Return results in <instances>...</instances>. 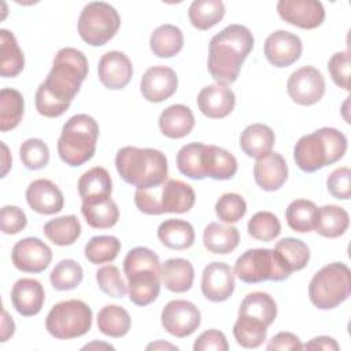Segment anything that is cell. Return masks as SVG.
<instances>
[{"instance_id":"obj_50","label":"cell","mask_w":351,"mask_h":351,"mask_svg":"<svg viewBox=\"0 0 351 351\" xmlns=\"http://www.w3.org/2000/svg\"><path fill=\"white\" fill-rule=\"evenodd\" d=\"M328 71L333 82L344 89L350 90V75H351V55L350 51L336 52L328 62Z\"/></svg>"},{"instance_id":"obj_43","label":"cell","mask_w":351,"mask_h":351,"mask_svg":"<svg viewBox=\"0 0 351 351\" xmlns=\"http://www.w3.org/2000/svg\"><path fill=\"white\" fill-rule=\"evenodd\" d=\"M121 241L115 236L101 234L93 236L84 248L85 258L93 265H101L112 262L119 251H121Z\"/></svg>"},{"instance_id":"obj_31","label":"cell","mask_w":351,"mask_h":351,"mask_svg":"<svg viewBox=\"0 0 351 351\" xmlns=\"http://www.w3.org/2000/svg\"><path fill=\"white\" fill-rule=\"evenodd\" d=\"M281 266L291 274L304 269L310 261V250L304 241L295 237H284L273 248Z\"/></svg>"},{"instance_id":"obj_52","label":"cell","mask_w":351,"mask_h":351,"mask_svg":"<svg viewBox=\"0 0 351 351\" xmlns=\"http://www.w3.org/2000/svg\"><path fill=\"white\" fill-rule=\"evenodd\" d=\"M1 232L5 234H16L23 230L27 225V217L18 206L7 204L1 208L0 214Z\"/></svg>"},{"instance_id":"obj_18","label":"cell","mask_w":351,"mask_h":351,"mask_svg":"<svg viewBox=\"0 0 351 351\" xmlns=\"http://www.w3.org/2000/svg\"><path fill=\"white\" fill-rule=\"evenodd\" d=\"M97 75L107 89L118 90L130 82L133 66L126 53L121 51H108L99 60Z\"/></svg>"},{"instance_id":"obj_8","label":"cell","mask_w":351,"mask_h":351,"mask_svg":"<svg viewBox=\"0 0 351 351\" xmlns=\"http://www.w3.org/2000/svg\"><path fill=\"white\" fill-rule=\"evenodd\" d=\"M92 308L82 300L70 299L52 306L45 318V329L59 340L81 337L90 330Z\"/></svg>"},{"instance_id":"obj_7","label":"cell","mask_w":351,"mask_h":351,"mask_svg":"<svg viewBox=\"0 0 351 351\" xmlns=\"http://www.w3.org/2000/svg\"><path fill=\"white\" fill-rule=\"evenodd\" d=\"M351 293V271L346 263L332 262L318 270L308 284V299L319 310H332Z\"/></svg>"},{"instance_id":"obj_57","label":"cell","mask_w":351,"mask_h":351,"mask_svg":"<svg viewBox=\"0 0 351 351\" xmlns=\"http://www.w3.org/2000/svg\"><path fill=\"white\" fill-rule=\"evenodd\" d=\"M15 332V322L12 317L7 313L5 308H3V319H1V341H7L10 337H12Z\"/></svg>"},{"instance_id":"obj_54","label":"cell","mask_w":351,"mask_h":351,"mask_svg":"<svg viewBox=\"0 0 351 351\" xmlns=\"http://www.w3.org/2000/svg\"><path fill=\"white\" fill-rule=\"evenodd\" d=\"M134 204L144 214H148V215H160V214H163L158 196L149 193L148 189H136V192H134Z\"/></svg>"},{"instance_id":"obj_35","label":"cell","mask_w":351,"mask_h":351,"mask_svg":"<svg viewBox=\"0 0 351 351\" xmlns=\"http://www.w3.org/2000/svg\"><path fill=\"white\" fill-rule=\"evenodd\" d=\"M239 315L258 319L270 326L277 317L276 300L266 292L248 293L239 307Z\"/></svg>"},{"instance_id":"obj_25","label":"cell","mask_w":351,"mask_h":351,"mask_svg":"<svg viewBox=\"0 0 351 351\" xmlns=\"http://www.w3.org/2000/svg\"><path fill=\"white\" fill-rule=\"evenodd\" d=\"M195 126V115L188 106L171 104L159 115V129L169 138H182Z\"/></svg>"},{"instance_id":"obj_26","label":"cell","mask_w":351,"mask_h":351,"mask_svg":"<svg viewBox=\"0 0 351 351\" xmlns=\"http://www.w3.org/2000/svg\"><path fill=\"white\" fill-rule=\"evenodd\" d=\"M202 166L206 177L221 181L230 180L237 171V160L234 155L217 145L204 144Z\"/></svg>"},{"instance_id":"obj_32","label":"cell","mask_w":351,"mask_h":351,"mask_svg":"<svg viewBox=\"0 0 351 351\" xmlns=\"http://www.w3.org/2000/svg\"><path fill=\"white\" fill-rule=\"evenodd\" d=\"M184 47V34L180 27L165 23L158 26L149 38V48L158 58H173Z\"/></svg>"},{"instance_id":"obj_21","label":"cell","mask_w":351,"mask_h":351,"mask_svg":"<svg viewBox=\"0 0 351 351\" xmlns=\"http://www.w3.org/2000/svg\"><path fill=\"white\" fill-rule=\"evenodd\" d=\"M288 178V165L278 152H269L256 159L254 165V180L259 188L267 192L280 189Z\"/></svg>"},{"instance_id":"obj_37","label":"cell","mask_w":351,"mask_h":351,"mask_svg":"<svg viewBox=\"0 0 351 351\" xmlns=\"http://www.w3.org/2000/svg\"><path fill=\"white\" fill-rule=\"evenodd\" d=\"M225 16V4L221 0H195L188 8V18L193 27L208 30Z\"/></svg>"},{"instance_id":"obj_38","label":"cell","mask_w":351,"mask_h":351,"mask_svg":"<svg viewBox=\"0 0 351 351\" xmlns=\"http://www.w3.org/2000/svg\"><path fill=\"white\" fill-rule=\"evenodd\" d=\"M318 217V207L314 202L307 199H296L291 202L285 210V219L288 226L299 233L314 230Z\"/></svg>"},{"instance_id":"obj_20","label":"cell","mask_w":351,"mask_h":351,"mask_svg":"<svg viewBox=\"0 0 351 351\" xmlns=\"http://www.w3.org/2000/svg\"><path fill=\"white\" fill-rule=\"evenodd\" d=\"M234 104V92L219 84L207 85L197 95V107L200 112L211 119L228 117L233 111Z\"/></svg>"},{"instance_id":"obj_39","label":"cell","mask_w":351,"mask_h":351,"mask_svg":"<svg viewBox=\"0 0 351 351\" xmlns=\"http://www.w3.org/2000/svg\"><path fill=\"white\" fill-rule=\"evenodd\" d=\"M130 325L129 313L118 304H107L97 313V328L106 336L122 337L129 332Z\"/></svg>"},{"instance_id":"obj_56","label":"cell","mask_w":351,"mask_h":351,"mask_svg":"<svg viewBox=\"0 0 351 351\" xmlns=\"http://www.w3.org/2000/svg\"><path fill=\"white\" fill-rule=\"evenodd\" d=\"M304 350H324V351H339L337 341L330 336H317L303 346Z\"/></svg>"},{"instance_id":"obj_15","label":"cell","mask_w":351,"mask_h":351,"mask_svg":"<svg viewBox=\"0 0 351 351\" xmlns=\"http://www.w3.org/2000/svg\"><path fill=\"white\" fill-rule=\"evenodd\" d=\"M303 47L300 38L287 30L270 33L263 45V52L270 64L274 67H288L299 60Z\"/></svg>"},{"instance_id":"obj_44","label":"cell","mask_w":351,"mask_h":351,"mask_svg":"<svg viewBox=\"0 0 351 351\" xmlns=\"http://www.w3.org/2000/svg\"><path fill=\"white\" fill-rule=\"evenodd\" d=\"M203 149H204V144L196 143V141L185 144L180 148L176 160L181 174L192 180L206 178V174L202 166Z\"/></svg>"},{"instance_id":"obj_24","label":"cell","mask_w":351,"mask_h":351,"mask_svg":"<svg viewBox=\"0 0 351 351\" xmlns=\"http://www.w3.org/2000/svg\"><path fill=\"white\" fill-rule=\"evenodd\" d=\"M193 188L181 180H167L160 191L159 202L163 213L184 214L195 206Z\"/></svg>"},{"instance_id":"obj_3","label":"cell","mask_w":351,"mask_h":351,"mask_svg":"<svg viewBox=\"0 0 351 351\" xmlns=\"http://www.w3.org/2000/svg\"><path fill=\"white\" fill-rule=\"evenodd\" d=\"M88 71L89 64L84 52L73 47L62 48L56 52L52 67L38 89L69 108Z\"/></svg>"},{"instance_id":"obj_41","label":"cell","mask_w":351,"mask_h":351,"mask_svg":"<svg viewBox=\"0 0 351 351\" xmlns=\"http://www.w3.org/2000/svg\"><path fill=\"white\" fill-rule=\"evenodd\" d=\"M81 213L86 223L95 229L112 228L119 219V208L112 199H107L95 204L82 203Z\"/></svg>"},{"instance_id":"obj_47","label":"cell","mask_w":351,"mask_h":351,"mask_svg":"<svg viewBox=\"0 0 351 351\" xmlns=\"http://www.w3.org/2000/svg\"><path fill=\"white\" fill-rule=\"evenodd\" d=\"M19 156L29 170H40L49 162V148L41 138H27L19 147Z\"/></svg>"},{"instance_id":"obj_22","label":"cell","mask_w":351,"mask_h":351,"mask_svg":"<svg viewBox=\"0 0 351 351\" xmlns=\"http://www.w3.org/2000/svg\"><path fill=\"white\" fill-rule=\"evenodd\" d=\"M45 302V291L34 278H19L11 289V303L23 317L37 315Z\"/></svg>"},{"instance_id":"obj_4","label":"cell","mask_w":351,"mask_h":351,"mask_svg":"<svg viewBox=\"0 0 351 351\" xmlns=\"http://www.w3.org/2000/svg\"><path fill=\"white\" fill-rule=\"evenodd\" d=\"M160 261L147 247L132 248L123 259V271L128 278V293L136 306H148L160 292Z\"/></svg>"},{"instance_id":"obj_48","label":"cell","mask_w":351,"mask_h":351,"mask_svg":"<svg viewBox=\"0 0 351 351\" xmlns=\"http://www.w3.org/2000/svg\"><path fill=\"white\" fill-rule=\"evenodd\" d=\"M247 213V203L239 193H223L215 203V214L225 223L239 222Z\"/></svg>"},{"instance_id":"obj_53","label":"cell","mask_w":351,"mask_h":351,"mask_svg":"<svg viewBox=\"0 0 351 351\" xmlns=\"http://www.w3.org/2000/svg\"><path fill=\"white\" fill-rule=\"evenodd\" d=\"M195 351H228L229 344L226 336L217 329L203 332L193 343Z\"/></svg>"},{"instance_id":"obj_45","label":"cell","mask_w":351,"mask_h":351,"mask_svg":"<svg viewBox=\"0 0 351 351\" xmlns=\"http://www.w3.org/2000/svg\"><path fill=\"white\" fill-rule=\"evenodd\" d=\"M84 278L81 265L74 259H62L49 273L51 285L56 291H70L77 288Z\"/></svg>"},{"instance_id":"obj_40","label":"cell","mask_w":351,"mask_h":351,"mask_svg":"<svg viewBox=\"0 0 351 351\" xmlns=\"http://www.w3.org/2000/svg\"><path fill=\"white\" fill-rule=\"evenodd\" d=\"M23 96L14 88H3L0 92V130L15 129L23 117Z\"/></svg>"},{"instance_id":"obj_55","label":"cell","mask_w":351,"mask_h":351,"mask_svg":"<svg viewBox=\"0 0 351 351\" xmlns=\"http://www.w3.org/2000/svg\"><path fill=\"white\" fill-rule=\"evenodd\" d=\"M266 350L267 351H277V350L299 351V350H303V344L300 339L292 332H280L270 339V341L266 346Z\"/></svg>"},{"instance_id":"obj_34","label":"cell","mask_w":351,"mask_h":351,"mask_svg":"<svg viewBox=\"0 0 351 351\" xmlns=\"http://www.w3.org/2000/svg\"><path fill=\"white\" fill-rule=\"evenodd\" d=\"M350 225L348 213L336 204H326L318 208V217L314 230L322 237L335 239L346 233Z\"/></svg>"},{"instance_id":"obj_33","label":"cell","mask_w":351,"mask_h":351,"mask_svg":"<svg viewBox=\"0 0 351 351\" xmlns=\"http://www.w3.org/2000/svg\"><path fill=\"white\" fill-rule=\"evenodd\" d=\"M25 67V56L12 32L0 30V74L5 78L16 77Z\"/></svg>"},{"instance_id":"obj_2","label":"cell","mask_w":351,"mask_h":351,"mask_svg":"<svg viewBox=\"0 0 351 351\" xmlns=\"http://www.w3.org/2000/svg\"><path fill=\"white\" fill-rule=\"evenodd\" d=\"M115 167L121 178L137 189L159 188L167 180V158L155 148L123 147L115 155Z\"/></svg>"},{"instance_id":"obj_29","label":"cell","mask_w":351,"mask_h":351,"mask_svg":"<svg viewBox=\"0 0 351 351\" xmlns=\"http://www.w3.org/2000/svg\"><path fill=\"white\" fill-rule=\"evenodd\" d=\"M240 243L239 229L232 225L210 222L203 230V244L213 254L226 255L237 248Z\"/></svg>"},{"instance_id":"obj_9","label":"cell","mask_w":351,"mask_h":351,"mask_svg":"<svg viewBox=\"0 0 351 351\" xmlns=\"http://www.w3.org/2000/svg\"><path fill=\"white\" fill-rule=\"evenodd\" d=\"M121 16L118 11L104 1L88 3L78 18V34L92 47L108 43L119 30Z\"/></svg>"},{"instance_id":"obj_23","label":"cell","mask_w":351,"mask_h":351,"mask_svg":"<svg viewBox=\"0 0 351 351\" xmlns=\"http://www.w3.org/2000/svg\"><path fill=\"white\" fill-rule=\"evenodd\" d=\"M78 195L85 204H95L111 199L112 181L108 171L96 166L86 170L78 180Z\"/></svg>"},{"instance_id":"obj_14","label":"cell","mask_w":351,"mask_h":351,"mask_svg":"<svg viewBox=\"0 0 351 351\" xmlns=\"http://www.w3.org/2000/svg\"><path fill=\"white\" fill-rule=\"evenodd\" d=\"M277 12L282 21L300 29H315L325 19V8L318 0H280Z\"/></svg>"},{"instance_id":"obj_27","label":"cell","mask_w":351,"mask_h":351,"mask_svg":"<svg viewBox=\"0 0 351 351\" xmlns=\"http://www.w3.org/2000/svg\"><path fill=\"white\" fill-rule=\"evenodd\" d=\"M160 280L166 289L174 293H182L192 288L195 269L188 259L170 258L160 269Z\"/></svg>"},{"instance_id":"obj_30","label":"cell","mask_w":351,"mask_h":351,"mask_svg":"<svg viewBox=\"0 0 351 351\" xmlns=\"http://www.w3.org/2000/svg\"><path fill=\"white\" fill-rule=\"evenodd\" d=\"M158 239L165 247L182 251L193 245L195 229L188 221L169 218L158 226Z\"/></svg>"},{"instance_id":"obj_42","label":"cell","mask_w":351,"mask_h":351,"mask_svg":"<svg viewBox=\"0 0 351 351\" xmlns=\"http://www.w3.org/2000/svg\"><path fill=\"white\" fill-rule=\"evenodd\" d=\"M233 336L244 348H258L267 336V326L261 321L239 315L233 325Z\"/></svg>"},{"instance_id":"obj_6","label":"cell","mask_w":351,"mask_h":351,"mask_svg":"<svg viewBox=\"0 0 351 351\" xmlns=\"http://www.w3.org/2000/svg\"><path fill=\"white\" fill-rule=\"evenodd\" d=\"M99 138V125L88 114L70 117L58 140L59 158L71 167H78L93 158Z\"/></svg>"},{"instance_id":"obj_28","label":"cell","mask_w":351,"mask_h":351,"mask_svg":"<svg viewBox=\"0 0 351 351\" xmlns=\"http://www.w3.org/2000/svg\"><path fill=\"white\" fill-rule=\"evenodd\" d=\"M276 141V134L273 129L265 123L248 125L240 134V148L250 156L259 159L269 152Z\"/></svg>"},{"instance_id":"obj_46","label":"cell","mask_w":351,"mask_h":351,"mask_svg":"<svg viewBox=\"0 0 351 351\" xmlns=\"http://www.w3.org/2000/svg\"><path fill=\"white\" fill-rule=\"evenodd\" d=\"M247 229L252 239L259 241H271L281 233V223L273 213L258 211L248 221Z\"/></svg>"},{"instance_id":"obj_17","label":"cell","mask_w":351,"mask_h":351,"mask_svg":"<svg viewBox=\"0 0 351 351\" xmlns=\"http://www.w3.org/2000/svg\"><path fill=\"white\" fill-rule=\"evenodd\" d=\"M178 86L176 71L167 66H152L141 77L140 90L145 100L160 103L173 96Z\"/></svg>"},{"instance_id":"obj_12","label":"cell","mask_w":351,"mask_h":351,"mask_svg":"<svg viewBox=\"0 0 351 351\" xmlns=\"http://www.w3.org/2000/svg\"><path fill=\"white\" fill-rule=\"evenodd\" d=\"M287 92L295 103L313 106L325 95V78L318 69L303 66L289 75Z\"/></svg>"},{"instance_id":"obj_49","label":"cell","mask_w":351,"mask_h":351,"mask_svg":"<svg viewBox=\"0 0 351 351\" xmlns=\"http://www.w3.org/2000/svg\"><path fill=\"white\" fill-rule=\"evenodd\" d=\"M96 281L101 292L111 298H123L128 291V285L125 284L123 278L121 277V271L115 265L101 266L96 271Z\"/></svg>"},{"instance_id":"obj_36","label":"cell","mask_w":351,"mask_h":351,"mask_svg":"<svg viewBox=\"0 0 351 351\" xmlns=\"http://www.w3.org/2000/svg\"><path fill=\"white\" fill-rule=\"evenodd\" d=\"M43 232L51 243L66 247L74 244L81 236V223L74 214L62 215L48 221Z\"/></svg>"},{"instance_id":"obj_58","label":"cell","mask_w":351,"mask_h":351,"mask_svg":"<svg viewBox=\"0 0 351 351\" xmlns=\"http://www.w3.org/2000/svg\"><path fill=\"white\" fill-rule=\"evenodd\" d=\"M1 149H3V176H1V177H5L7 173H8V170H10V167H11L12 159H11V155H10L8 148H7V145L4 144V141H1Z\"/></svg>"},{"instance_id":"obj_10","label":"cell","mask_w":351,"mask_h":351,"mask_svg":"<svg viewBox=\"0 0 351 351\" xmlns=\"http://www.w3.org/2000/svg\"><path fill=\"white\" fill-rule=\"evenodd\" d=\"M234 276L245 284L284 281L291 274L281 266L273 248H251L244 251L234 263Z\"/></svg>"},{"instance_id":"obj_16","label":"cell","mask_w":351,"mask_h":351,"mask_svg":"<svg viewBox=\"0 0 351 351\" xmlns=\"http://www.w3.org/2000/svg\"><path fill=\"white\" fill-rule=\"evenodd\" d=\"M234 271L223 262L208 263L202 274V293L211 302H225L234 291Z\"/></svg>"},{"instance_id":"obj_59","label":"cell","mask_w":351,"mask_h":351,"mask_svg":"<svg viewBox=\"0 0 351 351\" xmlns=\"http://www.w3.org/2000/svg\"><path fill=\"white\" fill-rule=\"evenodd\" d=\"M147 350H178V347L174 346V344H170V343H167V341L158 340V341L149 343V344L147 346Z\"/></svg>"},{"instance_id":"obj_11","label":"cell","mask_w":351,"mask_h":351,"mask_svg":"<svg viewBox=\"0 0 351 351\" xmlns=\"http://www.w3.org/2000/svg\"><path fill=\"white\" fill-rule=\"evenodd\" d=\"M160 322L163 329L176 337L191 336L202 322L200 310L189 300H170L162 310Z\"/></svg>"},{"instance_id":"obj_51","label":"cell","mask_w":351,"mask_h":351,"mask_svg":"<svg viewBox=\"0 0 351 351\" xmlns=\"http://www.w3.org/2000/svg\"><path fill=\"white\" fill-rule=\"evenodd\" d=\"M351 170L347 166L337 167L326 178V188L329 193L339 200H348L351 196L350 188Z\"/></svg>"},{"instance_id":"obj_60","label":"cell","mask_w":351,"mask_h":351,"mask_svg":"<svg viewBox=\"0 0 351 351\" xmlns=\"http://www.w3.org/2000/svg\"><path fill=\"white\" fill-rule=\"evenodd\" d=\"M90 348H104V350H114V347L111 344L107 343H99V341H92L89 344H85L82 347V350H90Z\"/></svg>"},{"instance_id":"obj_13","label":"cell","mask_w":351,"mask_h":351,"mask_svg":"<svg viewBox=\"0 0 351 351\" xmlns=\"http://www.w3.org/2000/svg\"><path fill=\"white\" fill-rule=\"evenodd\" d=\"M12 265L25 273H41L51 261V248L38 237H25L16 241L11 251Z\"/></svg>"},{"instance_id":"obj_1","label":"cell","mask_w":351,"mask_h":351,"mask_svg":"<svg viewBox=\"0 0 351 351\" xmlns=\"http://www.w3.org/2000/svg\"><path fill=\"white\" fill-rule=\"evenodd\" d=\"M252 48L254 36L248 27L239 23L228 25L210 40L207 59L210 75L219 85H232Z\"/></svg>"},{"instance_id":"obj_5","label":"cell","mask_w":351,"mask_h":351,"mask_svg":"<svg viewBox=\"0 0 351 351\" xmlns=\"http://www.w3.org/2000/svg\"><path fill=\"white\" fill-rule=\"evenodd\" d=\"M347 151V137L335 128H321L302 136L293 148L296 166L304 173H314L340 160Z\"/></svg>"},{"instance_id":"obj_19","label":"cell","mask_w":351,"mask_h":351,"mask_svg":"<svg viewBox=\"0 0 351 351\" xmlns=\"http://www.w3.org/2000/svg\"><path fill=\"white\" fill-rule=\"evenodd\" d=\"M26 202L29 207L43 215H52L62 211L64 197L59 186L47 178H38L26 188Z\"/></svg>"}]
</instances>
